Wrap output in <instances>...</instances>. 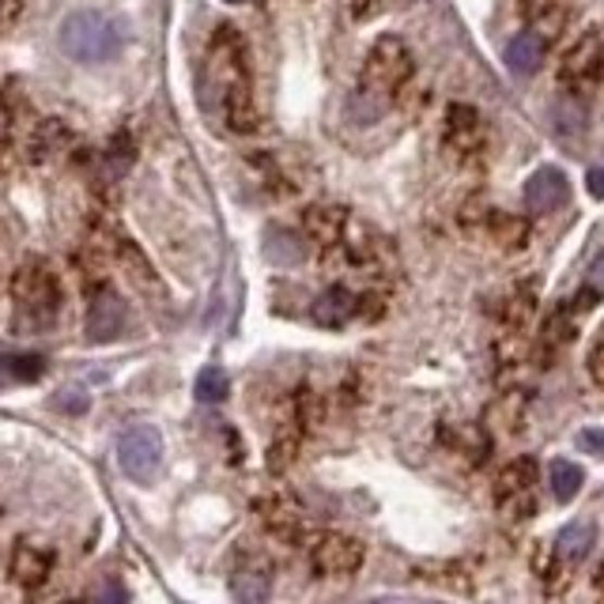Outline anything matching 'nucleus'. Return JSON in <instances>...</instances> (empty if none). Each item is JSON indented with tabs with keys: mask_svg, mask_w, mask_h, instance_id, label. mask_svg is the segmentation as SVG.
Listing matches in <instances>:
<instances>
[{
	"mask_svg": "<svg viewBox=\"0 0 604 604\" xmlns=\"http://www.w3.org/2000/svg\"><path fill=\"white\" fill-rule=\"evenodd\" d=\"M159 457H163V439H159L155 427H148V424L129 427V431L117 439V461H122L129 480L148 483L159 468Z\"/></svg>",
	"mask_w": 604,
	"mask_h": 604,
	"instance_id": "8",
	"label": "nucleus"
},
{
	"mask_svg": "<svg viewBox=\"0 0 604 604\" xmlns=\"http://www.w3.org/2000/svg\"><path fill=\"white\" fill-rule=\"evenodd\" d=\"M58 404H61V408L84 412V408H87V397L79 393V389H65V393H58Z\"/></svg>",
	"mask_w": 604,
	"mask_h": 604,
	"instance_id": "25",
	"label": "nucleus"
},
{
	"mask_svg": "<svg viewBox=\"0 0 604 604\" xmlns=\"http://www.w3.org/2000/svg\"><path fill=\"white\" fill-rule=\"evenodd\" d=\"M552 491L567 503V499H575L578 491H582V468L570 465V461H555L552 465Z\"/></svg>",
	"mask_w": 604,
	"mask_h": 604,
	"instance_id": "22",
	"label": "nucleus"
},
{
	"mask_svg": "<svg viewBox=\"0 0 604 604\" xmlns=\"http://www.w3.org/2000/svg\"><path fill=\"white\" fill-rule=\"evenodd\" d=\"M227 375L224 370H216V367H209V370H201V378H197V386H193V393H197V401L201 404H219L227 397Z\"/></svg>",
	"mask_w": 604,
	"mask_h": 604,
	"instance_id": "23",
	"label": "nucleus"
},
{
	"mask_svg": "<svg viewBox=\"0 0 604 604\" xmlns=\"http://www.w3.org/2000/svg\"><path fill=\"white\" fill-rule=\"evenodd\" d=\"M601 299H604V253L590 265V273H586L578 295L570 299V310H575V314H586V310H593Z\"/></svg>",
	"mask_w": 604,
	"mask_h": 604,
	"instance_id": "21",
	"label": "nucleus"
},
{
	"mask_svg": "<svg viewBox=\"0 0 604 604\" xmlns=\"http://www.w3.org/2000/svg\"><path fill=\"white\" fill-rule=\"evenodd\" d=\"M567 201V178L555 166H540L537 174L526 181V209L532 216H548Z\"/></svg>",
	"mask_w": 604,
	"mask_h": 604,
	"instance_id": "12",
	"label": "nucleus"
},
{
	"mask_svg": "<svg viewBox=\"0 0 604 604\" xmlns=\"http://www.w3.org/2000/svg\"><path fill=\"white\" fill-rule=\"evenodd\" d=\"M381 310H386V302L378 295H360V291L352 288H329L322 291V295L314 299V306H310V317H314L317 325H325V329H340V325L355 322V317H378Z\"/></svg>",
	"mask_w": 604,
	"mask_h": 604,
	"instance_id": "6",
	"label": "nucleus"
},
{
	"mask_svg": "<svg viewBox=\"0 0 604 604\" xmlns=\"http://www.w3.org/2000/svg\"><path fill=\"white\" fill-rule=\"evenodd\" d=\"M375 4H378V0H352L355 15H370V12H375Z\"/></svg>",
	"mask_w": 604,
	"mask_h": 604,
	"instance_id": "29",
	"label": "nucleus"
},
{
	"mask_svg": "<svg viewBox=\"0 0 604 604\" xmlns=\"http://www.w3.org/2000/svg\"><path fill=\"white\" fill-rule=\"evenodd\" d=\"M499 511L511 514V518H529L537 511V465L529 457H518L503 468L495 483Z\"/></svg>",
	"mask_w": 604,
	"mask_h": 604,
	"instance_id": "7",
	"label": "nucleus"
},
{
	"mask_svg": "<svg viewBox=\"0 0 604 604\" xmlns=\"http://www.w3.org/2000/svg\"><path fill=\"white\" fill-rule=\"evenodd\" d=\"M593 540H597L593 521H570V526L559 532V540H555V559L552 563L563 570V575H570V570H575L578 563L590 555Z\"/></svg>",
	"mask_w": 604,
	"mask_h": 604,
	"instance_id": "15",
	"label": "nucleus"
},
{
	"mask_svg": "<svg viewBox=\"0 0 604 604\" xmlns=\"http://www.w3.org/2000/svg\"><path fill=\"white\" fill-rule=\"evenodd\" d=\"M601 73H604V42H601L597 30H586V35H578V42L563 53L559 87L567 95H578V99H582L586 91L597 87Z\"/></svg>",
	"mask_w": 604,
	"mask_h": 604,
	"instance_id": "4",
	"label": "nucleus"
},
{
	"mask_svg": "<svg viewBox=\"0 0 604 604\" xmlns=\"http://www.w3.org/2000/svg\"><path fill=\"white\" fill-rule=\"evenodd\" d=\"M53 570V552L50 548H38V544H20L12 555V582L20 590H38L46 586Z\"/></svg>",
	"mask_w": 604,
	"mask_h": 604,
	"instance_id": "13",
	"label": "nucleus"
},
{
	"mask_svg": "<svg viewBox=\"0 0 604 604\" xmlns=\"http://www.w3.org/2000/svg\"><path fill=\"white\" fill-rule=\"evenodd\" d=\"M125 597H122V590H117V586H114V590H106V601H102V604H122Z\"/></svg>",
	"mask_w": 604,
	"mask_h": 604,
	"instance_id": "30",
	"label": "nucleus"
},
{
	"mask_svg": "<svg viewBox=\"0 0 604 604\" xmlns=\"http://www.w3.org/2000/svg\"><path fill=\"white\" fill-rule=\"evenodd\" d=\"M125 329V302L114 288H99L91 295V310H87V340L106 344V340L122 337Z\"/></svg>",
	"mask_w": 604,
	"mask_h": 604,
	"instance_id": "10",
	"label": "nucleus"
},
{
	"mask_svg": "<svg viewBox=\"0 0 604 604\" xmlns=\"http://www.w3.org/2000/svg\"><path fill=\"white\" fill-rule=\"evenodd\" d=\"M363 540L348 537V532H317L310 540V567L322 578H348L363 567Z\"/></svg>",
	"mask_w": 604,
	"mask_h": 604,
	"instance_id": "5",
	"label": "nucleus"
},
{
	"mask_svg": "<svg viewBox=\"0 0 604 604\" xmlns=\"http://www.w3.org/2000/svg\"><path fill=\"white\" fill-rule=\"evenodd\" d=\"M552 125L559 133H570V137H578V133L586 129V102L578 99V95H563V99L552 106Z\"/></svg>",
	"mask_w": 604,
	"mask_h": 604,
	"instance_id": "20",
	"label": "nucleus"
},
{
	"mask_svg": "<svg viewBox=\"0 0 604 604\" xmlns=\"http://www.w3.org/2000/svg\"><path fill=\"white\" fill-rule=\"evenodd\" d=\"M559 0H521V12L526 15H548Z\"/></svg>",
	"mask_w": 604,
	"mask_h": 604,
	"instance_id": "27",
	"label": "nucleus"
},
{
	"mask_svg": "<svg viewBox=\"0 0 604 604\" xmlns=\"http://www.w3.org/2000/svg\"><path fill=\"white\" fill-rule=\"evenodd\" d=\"M544 53H548V42L544 35H537V30H521V35H514L511 42H506V65H511L514 76H532L540 65H544Z\"/></svg>",
	"mask_w": 604,
	"mask_h": 604,
	"instance_id": "16",
	"label": "nucleus"
},
{
	"mask_svg": "<svg viewBox=\"0 0 604 604\" xmlns=\"http://www.w3.org/2000/svg\"><path fill=\"white\" fill-rule=\"evenodd\" d=\"M265 253L276 265H299V261L306 257V246H302V238L291 235V230H268Z\"/></svg>",
	"mask_w": 604,
	"mask_h": 604,
	"instance_id": "18",
	"label": "nucleus"
},
{
	"mask_svg": "<svg viewBox=\"0 0 604 604\" xmlns=\"http://www.w3.org/2000/svg\"><path fill=\"white\" fill-rule=\"evenodd\" d=\"M480 140H483L480 114L473 106H465V102H453L446 110V144L453 151H461V155H473L480 148Z\"/></svg>",
	"mask_w": 604,
	"mask_h": 604,
	"instance_id": "14",
	"label": "nucleus"
},
{
	"mask_svg": "<svg viewBox=\"0 0 604 604\" xmlns=\"http://www.w3.org/2000/svg\"><path fill=\"white\" fill-rule=\"evenodd\" d=\"M12 299L20 314L35 325H50L61 310V280L46 261H27L12 280Z\"/></svg>",
	"mask_w": 604,
	"mask_h": 604,
	"instance_id": "3",
	"label": "nucleus"
},
{
	"mask_svg": "<svg viewBox=\"0 0 604 604\" xmlns=\"http://www.w3.org/2000/svg\"><path fill=\"white\" fill-rule=\"evenodd\" d=\"M590 375L604 389V325H601V332H597V344H593V352H590Z\"/></svg>",
	"mask_w": 604,
	"mask_h": 604,
	"instance_id": "24",
	"label": "nucleus"
},
{
	"mask_svg": "<svg viewBox=\"0 0 604 604\" xmlns=\"http://www.w3.org/2000/svg\"><path fill=\"white\" fill-rule=\"evenodd\" d=\"M230 593L238 604H265L273 593V567L265 559H242L230 570Z\"/></svg>",
	"mask_w": 604,
	"mask_h": 604,
	"instance_id": "11",
	"label": "nucleus"
},
{
	"mask_svg": "<svg viewBox=\"0 0 604 604\" xmlns=\"http://www.w3.org/2000/svg\"><path fill=\"white\" fill-rule=\"evenodd\" d=\"M408 76H412V50L404 46V38L381 35L378 42L370 46L367 61H363V79H360V95H355V99L381 102V99H389V95L401 91Z\"/></svg>",
	"mask_w": 604,
	"mask_h": 604,
	"instance_id": "2",
	"label": "nucleus"
},
{
	"mask_svg": "<svg viewBox=\"0 0 604 604\" xmlns=\"http://www.w3.org/2000/svg\"><path fill=\"white\" fill-rule=\"evenodd\" d=\"M491 242L503 246V250H521L529 242V224L518 216H488Z\"/></svg>",
	"mask_w": 604,
	"mask_h": 604,
	"instance_id": "19",
	"label": "nucleus"
},
{
	"mask_svg": "<svg viewBox=\"0 0 604 604\" xmlns=\"http://www.w3.org/2000/svg\"><path fill=\"white\" fill-rule=\"evenodd\" d=\"M586 186H590V193L604 201V166H593L590 174H586Z\"/></svg>",
	"mask_w": 604,
	"mask_h": 604,
	"instance_id": "26",
	"label": "nucleus"
},
{
	"mask_svg": "<svg viewBox=\"0 0 604 604\" xmlns=\"http://www.w3.org/2000/svg\"><path fill=\"white\" fill-rule=\"evenodd\" d=\"M4 381H15L12 378V355H0V386H4Z\"/></svg>",
	"mask_w": 604,
	"mask_h": 604,
	"instance_id": "28",
	"label": "nucleus"
},
{
	"mask_svg": "<svg viewBox=\"0 0 604 604\" xmlns=\"http://www.w3.org/2000/svg\"><path fill=\"white\" fill-rule=\"evenodd\" d=\"M117 261H122V268L129 273V280L137 284L144 295H155V291H159L155 268L148 265V257L137 250V246H133V242H117Z\"/></svg>",
	"mask_w": 604,
	"mask_h": 604,
	"instance_id": "17",
	"label": "nucleus"
},
{
	"mask_svg": "<svg viewBox=\"0 0 604 604\" xmlns=\"http://www.w3.org/2000/svg\"><path fill=\"white\" fill-rule=\"evenodd\" d=\"M58 38L61 50L79 65H102L129 46V27H125V20L102 12V8H79V12L61 20Z\"/></svg>",
	"mask_w": 604,
	"mask_h": 604,
	"instance_id": "1",
	"label": "nucleus"
},
{
	"mask_svg": "<svg viewBox=\"0 0 604 604\" xmlns=\"http://www.w3.org/2000/svg\"><path fill=\"white\" fill-rule=\"evenodd\" d=\"M302 230L317 250H340L348 235V209L340 204H310L302 212Z\"/></svg>",
	"mask_w": 604,
	"mask_h": 604,
	"instance_id": "9",
	"label": "nucleus"
},
{
	"mask_svg": "<svg viewBox=\"0 0 604 604\" xmlns=\"http://www.w3.org/2000/svg\"><path fill=\"white\" fill-rule=\"evenodd\" d=\"M227 4H242V0H227Z\"/></svg>",
	"mask_w": 604,
	"mask_h": 604,
	"instance_id": "32",
	"label": "nucleus"
},
{
	"mask_svg": "<svg viewBox=\"0 0 604 604\" xmlns=\"http://www.w3.org/2000/svg\"><path fill=\"white\" fill-rule=\"evenodd\" d=\"M597 590H601V597H604V563H601V570H597Z\"/></svg>",
	"mask_w": 604,
	"mask_h": 604,
	"instance_id": "31",
	"label": "nucleus"
}]
</instances>
